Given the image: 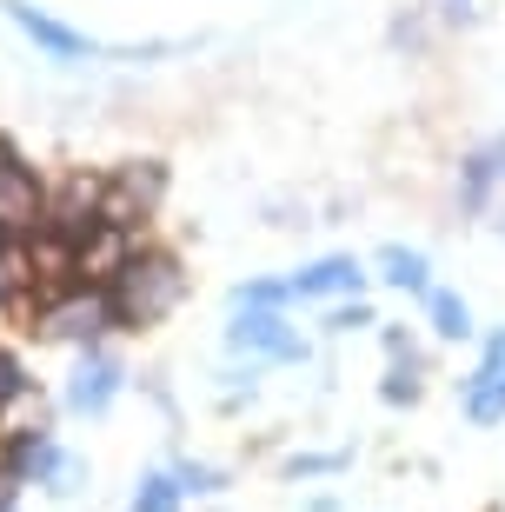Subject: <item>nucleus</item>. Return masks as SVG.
Segmentation results:
<instances>
[{
    "instance_id": "423d86ee",
    "label": "nucleus",
    "mask_w": 505,
    "mask_h": 512,
    "mask_svg": "<svg viewBox=\"0 0 505 512\" xmlns=\"http://www.w3.org/2000/svg\"><path fill=\"white\" fill-rule=\"evenodd\" d=\"M127 393V366L113 346H94V353H74V373H67V413L74 419H107L113 399Z\"/></svg>"
},
{
    "instance_id": "aec40b11",
    "label": "nucleus",
    "mask_w": 505,
    "mask_h": 512,
    "mask_svg": "<svg viewBox=\"0 0 505 512\" xmlns=\"http://www.w3.org/2000/svg\"><path fill=\"white\" fill-rule=\"evenodd\" d=\"M366 326H379L373 300H339L333 313H326V333H366Z\"/></svg>"
},
{
    "instance_id": "f8f14e48",
    "label": "nucleus",
    "mask_w": 505,
    "mask_h": 512,
    "mask_svg": "<svg viewBox=\"0 0 505 512\" xmlns=\"http://www.w3.org/2000/svg\"><path fill=\"white\" fill-rule=\"evenodd\" d=\"M426 326H432V340H446V346H459V340L479 333L466 293H446V286H432V293H426Z\"/></svg>"
},
{
    "instance_id": "a211bd4d",
    "label": "nucleus",
    "mask_w": 505,
    "mask_h": 512,
    "mask_svg": "<svg viewBox=\"0 0 505 512\" xmlns=\"http://www.w3.org/2000/svg\"><path fill=\"white\" fill-rule=\"evenodd\" d=\"M240 306H273V313H286L293 293H286V280H246V286H233V313H240Z\"/></svg>"
},
{
    "instance_id": "4be33fe9",
    "label": "nucleus",
    "mask_w": 505,
    "mask_h": 512,
    "mask_svg": "<svg viewBox=\"0 0 505 512\" xmlns=\"http://www.w3.org/2000/svg\"><path fill=\"white\" fill-rule=\"evenodd\" d=\"M14 160H27V153H20L14 133H0V167H14Z\"/></svg>"
},
{
    "instance_id": "f03ea898",
    "label": "nucleus",
    "mask_w": 505,
    "mask_h": 512,
    "mask_svg": "<svg viewBox=\"0 0 505 512\" xmlns=\"http://www.w3.org/2000/svg\"><path fill=\"white\" fill-rule=\"evenodd\" d=\"M167 187H173L167 160H120V167H107V220L127 233H153V213L167 207Z\"/></svg>"
},
{
    "instance_id": "39448f33",
    "label": "nucleus",
    "mask_w": 505,
    "mask_h": 512,
    "mask_svg": "<svg viewBox=\"0 0 505 512\" xmlns=\"http://www.w3.org/2000/svg\"><path fill=\"white\" fill-rule=\"evenodd\" d=\"M0 14L20 27V40H34V54H40V60L80 67V60H100V54H107L100 40H87L80 27H67L60 14H47V7H34V0H0Z\"/></svg>"
},
{
    "instance_id": "f3484780",
    "label": "nucleus",
    "mask_w": 505,
    "mask_h": 512,
    "mask_svg": "<svg viewBox=\"0 0 505 512\" xmlns=\"http://www.w3.org/2000/svg\"><path fill=\"white\" fill-rule=\"evenodd\" d=\"M173 479H180V493L187 499H206V493H220L226 473L213 466V459H173Z\"/></svg>"
},
{
    "instance_id": "9b49d317",
    "label": "nucleus",
    "mask_w": 505,
    "mask_h": 512,
    "mask_svg": "<svg viewBox=\"0 0 505 512\" xmlns=\"http://www.w3.org/2000/svg\"><path fill=\"white\" fill-rule=\"evenodd\" d=\"M373 280H379V286H393V293L426 300V293H432V260H426L419 247H399V240H393V247H379V253H373Z\"/></svg>"
},
{
    "instance_id": "f257e3e1",
    "label": "nucleus",
    "mask_w": 505,
    "mask_h": 512,
    "mask_svg": "<svg viewBox=\"0 0 505 512\" xmlns=\"http://www.w3.org/2000/svg\"><path fill=\"white\" fill-rule=\"evenodd\" d=\"M107 300H113V313H120L127 333H147V326H160L173 306L187 300V266H180V253H173V247L140 240L133 260L107 280Z\"/></svg>"
},
{
    "instance_id": "0eeeda50",
    "label": "nucleus",
    "mask_w": 505,
    "mask_h": 512,
    "mask_svg": "<svg viewBox=\"0 0 505 512\" xmlns=\"http://www.w3.org/2000/svg\"><path fill=\"white\" fill-rule=\"evenodd\" d=\"M459 413L472 426H499L505 419V326H492L486 340H479V366L459 386Z\"/></svg>"
},
{
    "instance_id": "6ab92c4d",
    "label": "nucleus",
    "mask_w": 505,
    "mask_h": 512,
    "mask_svg": "<svg viewBox=\"0 0 505 512\" xmlns=\"http://www.w3.org/2000/svg\"><path fill=\"white\" fill-rule=\"evenodd\" d=\"M333 473H346V453H293L286 459V479H333Z\"/></svg>"
},
{
    "instance_id": "1a4fd4ad",
    "label": "nucleus",
    "mask_w": 505,
    "mask_h": 512,
    "mask_svg": "<svg viewBox=\"0 0 505 512\" xmlns=\"http://www.w3.org/2000/svg\"><path fill=\"white\" fill-rule=\"evenodd\" d=\"M47 207H54V180H47L34 160L0 167V220L14 233H40L47 227Z\"/></svg>"
},
{
    "instance_id": "7ed1b4c3",
    "label": "nucleus",
    "mask_w": 505,
    "mask_h": 512,
    "mask_svg": "<svg viewBox=\"0 0 505 512\" xmlns=\"http://www.w3.org/2000/svg\"><path fill=\"white\" fill-rule=\"evenodd\" d=\"M40 333L60 340V346H74V353H94V346H107L113 333H127V326H120V313H113L107 286H80V293H67L60 306L40 313Z\"/></svg>"
},
{
    "instance_id": "4468645a",
    "label": "nucleus",
    "mask_w": 505,
    "mask_h": 512,
    "mask_svg": "<svg viewBox=\"0 0 505 512\" xmlns=\"http://www.w3.org/2000/svg\"><path fill=\"white\" fill-rule=\"evenodd\" d=\"M67 479H74V459H67V446H60V439H47V446H40V459H34V473H27V486H47V493H74Z\"/></svg>"
},
{
    "instance_id": "ddd939ff",
    "label": "nucleus",
    "mask_w": 505,
    "mask_h": 512,
    "mask_svg": "<svg viewBox=\"0 0 505 512\" xmlns=\"http://www.w3.org/2000/svg\"><path fill=\"white\" fill-rule=\"evenodd\" d=\"M127 512H187V493H180L173 466H153V473H140V479H133Z\"/></svg>"
},
{
    "instance_id": "dca6fc26",
    "label": "nucleus",
    "mask_w": 505,
    "mask_h": 512,
    "mask_svg": "<svg viewBox=\"0 0 505 512\" xmlns=\"http://www.w3.org/2000/svg\"><path fill=\"white\" fill-rule=\"evenodd\" d=\"M34 399V380H27V360H20L14 346H0V413H14Z\"/></svg>"
},
{
    "instance_id": "6e6552de",
    "label": "nucleus",
    "mask_w": 505,
    "mask_h": 512,
    "mask_svg": "<svg viewBox=\"0 0 505 512\" xmlns=\"http://www.w3.org/2000/svg\"><path fill=\"white\" fill-rule=\"evenodd\" d=\"M366 260H353V253H319V260H306L300 273H286V293L293 300H366Z\"/></svg>"
},
{
    "instance_id": "5701e85b",
    "label": "nucleus",
    "mask_w": 505,
    "mask_h": 512,
    "mask_svg": "<svg viewBox=\"0 0 505 512\" xmlns=\"http://www.w3.org/2000/svg\"><path fill=\"white\" fill-rule=\"evenodd\" d=\"M499 240H505V213H499Z\"/></svg>"
},
{
    "instance_id": "20e7f679",
    "label": "nucleus",
    "mask_w": 505,
    "mask_h": 512,
    "mask_svg": "<svg viewBox=\"0 0 505 512\" xmlns=\"http://www.w3.org/2000/svg\"><path fill=\"white\" fill-rule=\"evenodd\" d=\"M226 353L260 360V366H300L306 340L286 326V313H273V306H240V313L226 320Z\"/></svg>"
},
{
    "instance_id": "412c9836",
    "label": "nucleus",
    "mask_w": 505,
    "mask_h": 512,
    "mask_svg": "<svg viewBox=\"0 0 505 512\" xmlns=\"http://www.w3.org/2000/svg\"><path fill=\"white\" fill-rule=\"evenodd\" d=\"M439 20H446V27H466V20H472V0H439Z\"/></svg>"
},
{
    "instance_id": "9d476101",
    "label": "nucleus",
    "mask_w": 505,
    "mask_h": 512,
    "mask_svg": "<svg viewBox=\"0 0 505 512\" xmlns=\"http://www.w3.org/2000/svg\"><path fill=\"white\" fill-rule=\"evenodd\" d=\"M499 187H505V133H492V140L466 147V160H459V207L486 213L499 200Z\"/></svg>"
},
{
    "instance_id": "2eb2a0df",
    "label": "nucleus",
    "mask_w": 505,
    "mask_h": 512,
    "mask_svg": "<svg viewBox=\"0 0 505 512\" xmlns=\"http://www.w3.org/2000/svg\"><path fill=\"white\" fill-rule=\"evenodd\" d=\"M426 366L419 360H393L386 366V386H379V399H386V406H419V393H426Z\"/></svg>"
}]
</instances>
